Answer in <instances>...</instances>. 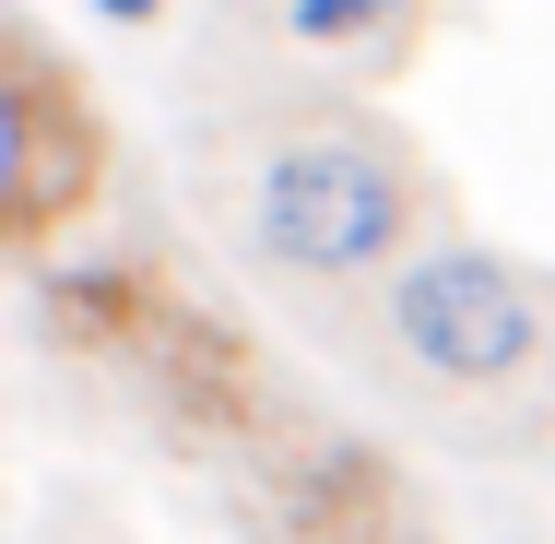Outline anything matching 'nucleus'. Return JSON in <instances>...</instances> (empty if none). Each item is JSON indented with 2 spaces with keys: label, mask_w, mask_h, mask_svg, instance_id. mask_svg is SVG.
<instances>
[{
  "label": "nucleus",
  "mask_w": 555,
  "mask_h": 544,
  "mask_svg": "<svg viewBox=\"0 0 555 544\" xmlns=\"http://www.w3.org/2000/svg\"><path fill=\"white\" fill-rule=\"evenodd\" d=\"M248 225H260V249L284 261V273H366V261H390L402 237H414V178L378 154V142H284L272 166H260V190H248Z\"/></svg>",
  "instance_id": "obj_1"
},
{
  "label": "nucleus",
  "mask_w": 555,
  "mask_h": 544,
  "mask_svg": "<svg viewBox=\"0 0 555 544\" xmlns=\"http://www.w3.org/2000/svg\"><path fill=\"white\" fill-rule=\"evenodd\" d=\"M390 331H402V355L438 367V379H520L532 343H544L520 273L485 261V249H426V261H402V284H390Z\"/></svg>",
  "instance_id": "obj_2"
},
{
  "label": "nucleus",
  "mask_w": 555,
  "mask_h": 544,
  "mask_svg": "<svg viewBox=\"0 0 555 544\" xmlns=\"http://www.w3.org/2000/svg\"><path fill=\"white\" fill-rule=\"evenodd\" d=\"M95 107L72 96V72H48L36 48H0V249L60 237L95 190Z\"/></svg>",
  "instance_id": "obj_3"
},
{
  "label": "nucleus",
  "mask_w": 555,
  "mask_h": 544,
  "mask_svg": "<svg viewBox=\"0 0 555 544\" xmlns=\"http://www.w3.org/2000/svg\"><path fill=\"white\" fill-rule=\"evenodd\" d=\"M414 0H284V24L308 36V48H354V36H390Z\"/></svg>",
  "instance_id": "obj_4"
},
{
  "label": "nucleus",
  "mask_w": 555,
  "mask_h": 544,
  "mask_svg": "<svg viewBox=\"0 0 555 544\" xmlns=\"http://www.w3.org/2000/svg\"><path fill=\"white\" fill-rule=\"evenodd\" d=\"M95 12H107V24H154L166 0H95Z\"/></svg>",
  "instance_id": "obj_5"
}]
</instances>
